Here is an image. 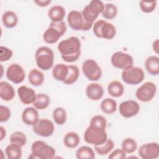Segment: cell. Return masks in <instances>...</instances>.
<instances>
[{"label": "cell", "instance_id": "cell-36", "mask_svg": "<svg viewBox=\"0 0 159 159\" xmlns=\"http://www.w3.org/2000/svg\"><path fill=\"white\" fill-rule=\"evenodd\" d=\"M137 143L132 138L127 137L123 140L121 143V148L126 153H132L137 149Z\"/></svg>", "mask_w": 159, "mask_h": 159}, {"label": "cell", "instance_id": "cell-8", "mask_svg": "<svg viewBox=\"0 0 159 159\" xmlns=\"http://www.w3.org/2000/svg\"><path fill=\"white\" fill-rule=\"evenodd\" d=\"M67 22L70 28L74 30L88 31L93 27V25L86 22L81 12L77 10H72L68 14Z\"/></svg>", "mask_w": 159, "mask_h": 159}, {"label": "cell", "instance_id": "cell-29", "mask_svg": "<svg viewBox=\"0 0 159 159\" xmlns=\"http://www.w3.org/2000/svg\"><path fill=\"white\" fill-rule=\"evenodd\" d=\"M50 103V98L48 94L45 93H39L37 94L36 99L32 104L37 110H43L48 107Z\"/></svg>", "mask_w": 159, "mask_h": 159}, {"label": "cell", "instance_id": "cell-22", "mask_svg": "<svg viewBox=\"0 0 159 159\" xmlns=\"http://www.w3.org/2000/svg\"><path fill=\"white\" fill-rule=\"evenodd\" d=\"M147 71L151 75L157 76L159 74V58L156 55L148 57L145 61Z\"/></svg>", "mask_w": 159, "mask_h": 159}, {"label": "cell", "instance_id": "cell-24", "mask_svg": "<svg viewBox=\"0 0 159 159\" xmlns=\"http://www.w3.org/2000/svg\"><path fill=\"white\" fill-rule=\"evenodd\" d=\"M2 24L8 29H12L16 27L18 23V16L12 11H7L3 13L1 17Z\"/></svg>", "mask_w": 159, "mask_h": 159}, {"label": "cell", "instance_id": "cell-35", "mask_svg": "<svg viewBox=\"0 0 159 159\" xmlns=\"http://www.w3.org/2000/svg\"><path fill=\"white\" fill-rule=\"evenodd\" d=\"M118 9L117 6L113 3H106L104 4L103 11L102 12V17L106 19H112L117 16Z\"/></svg>", "mask_w": 159, "mask_h": 159}, {"label": "cell", "instance_id": "cell-16", "mask_svg": "<svg viewBox=\"0 0 159 159\" xmlns=\"http://www.w3.org/2000/svg\"><path fill=\"white\" fill-rule=\"evenodd\" d=\"M142 159H157L159 157V145L157 142H149L142 145L138 150Z\"/></svg>", "mask_w": 159, "mask_h": 159}, {"label": "cell", "instance_id": "cell-40", "mask_svg": "<svg viewBox=\"0 0 159 159\" xmlns=\"http://www.w3.org/2000/svg\"><path fill=\"white\" fill-rule=\"evenodd\" d=\"M11 116V112L9 107L4 106H0V122L7 121Z\"/></svg>", "mask_w": 159, "mask_h": 159}, {"label": "cell", "instance_id": "cell-3", "mask_svg": "<svg viewBox=\"0 0 159 159\" xmlns=\"http://www.w3.org/2000/svg\"><path fill=\"white\" fill-rule=\"evenodd\" d=\"M54 53L48 47H40L36 50L35 58L36 65L42 70L47 71L53 66Z\"/></svg>", "mask_w": 159, "mask_h": 159}, {"label": "cell", "instance_id": "cell-7", "mask_svg": "<svg viewBox=\"0 0 159 159\" xmlns=\"http://www.w3.org/2000/svg\"><path fill=\"white\" fill-rule=\"evenodd\" d=\"M104 4L99 0H93L86 5L83 9L81 14L84 20L88 23L94 24V20L98 18L99 14H101Z\"/></svg>", "mask_w": 159, "mask_h": 159}, {"label": "cell", "instance_id": "cell-42", "mask_svg": "<svg viewBox=\"0 0 159 159\" xmlns=\"http://www.w3.org/2000/svg\"><path fill=\"white\" fill-rule=\"evenodd\" d=\"M34 3H35L38 6L40 7H46L51 3V0H35Z\"/></svg>", "mask_w": 159, "mask_h": 159}, {"label": "cell", "instance_id": "cell-20", "mask_svg": "<svg viewBox=\"0 0 159 159\" xmlns=\"http://www.w3.org/2000/svg\"><path fill=\"white\" fill-rule=\"evenodd\" d=\"M15 96V90L13 86L7 81L0 82V98L4 101H11Z\"/></svg>", "mask_w": 159, "mask_h": 159}, {"label": "cell", "instance_id": "cell-37", "mask_svg": "<svg viewBox=\"0 0 159 159\" xmlns=\"http://www.w3.org/2000/svg\"><path fill=\"white\" fill-rule=\"evenodd\" d=\"M10 142L20 145V147H24L27 142V138L26 135L21 131H16L11 134L10 136Z\"/></svg>", "mask_w": 159, "mask_h": 159}, {"label": "cell", "instance_id": "cell-38", "mask_svg": "<svg viewBox=\"0 0 159 159\" xmlns=\"http://www.w3.org/2000/svg\"><path fill=\"white\" fill-rule=\"evenodd\" d=\"M157 4V1H140L139 2V7L140 10L145 13H151L155 11Z\"/></svg>", "mask_w": 159, "mask_h": 159}, {"label": "cell", "instance_id": "cell-18", "mask_svg": "<svg viewBox=\"0 0 159 159\" xmlns=\"http://www.w3.org/2000/svg\"><path fill=\"white\" fill-rule=\"evenodd\" d=\"M86 96L91 101H98L104 95V89L102 86L98 83H91L89 84L85 90Z\"/></svg>", "mask_w": 159, "mask_h": 159}, {"label": "cell", "instance_id": "cell-12", "mask_svg": "<svg viewBox=\"0 0 159 159\" xmlns=\"http://www.w3.org/2000/svg\"><path fill=\"white\" fill-rule=\"evenodd\" d=\"M111 62L114 68L124 70L133 66L134 58L129 53L119 51L112 55Z\"/></svg>", "mask_w": 159, "mask_h": 159}, {"label": "cell", "instance_id": "cell-21", "mask_svg": "<svg viewBox=\"0 0 159 159\" xmlns=\"http://www.w3.org/2000/svg\"><path fill=\"white\" fill-rule=\"evenodd\" d=\"M52 74L55 80L63 82L68 74V65L64 63L56 64L53 66Z\"/></svg>", "mask_w": 159, "mask_h": 159}, {"label": "cell", "instance_id": "cell-1", "mask_svg": "<svg viewBox=\"0 0 159 159\" xmlns=\"http://www.w3.org/2000/svg\"><path fill=\"white\" fill-rule=\"evenodd\" d=\"M106 127L107 120L104 116H94L84 133V140L87 143L94 145V146L104 143L108 139L106 131Z\"/></svg>", "mask_w": 159, "mask_h": 159}, {"label": "cell", "instance_id": "cell-30", "mask_svg": "<svg viewBox=\"0 0 159 159\" xmlns=\"http://www.w3.org/2000/svg\"><path fill=\"white\" fill-rule=\"evenodd\" d=\"M101 111L107 114H112L117 110V102L112 98H107L103 99L100 104Z\"/></svg>", "mask_w": 159, "mask_h": 159}, {"label": "cell", "instance_id": "cell-14", "mask_svg": "<svg viewBox=\"0 0 159 159\" xmlns=\"http://www.w3.org/2000/svg\"><path fill=\"white\" fill-rule=\"evenodd\" d=\"M32 127L33 131L37 135L43 137L51 136L55 130L53 122L48 119H39L37 122Z\"/></svg>", "mask_w": 159, "mask_h": 159}, {"label": "cell", "instance_id": "cell-27", "mask_svg": "<svg viewBox=\"0 0 159 159\" xmlns=\"http://www.w3.org/2000/svg\"><path fill=\"white\" fill-rule=\"evenodd\" d=\"M80 142L79 135L73 131L66 133L63 137V144L68 148H76Z\"/></svg>", "mask_w": 159, "mask_h": 159}, {"label": "cell", "instance_id": "cell-2", "mask_svg": "<svg viewBox=\"0 0 159 159\" xmlns=\"http://www.w3.org/2000/svg\"><path fill=\"white\" fill-rule=\"evenodd\" d=\"M81 47L80 40L75 36L61 40L57 46L61 58L67 63H73L78 60L81 55Z\"/></svg>", "mask_w": 159, "mask_h": 159}, {"label": "cell", "instance_id": "cell-9", "mask_svg": "<svg viewBox=\"0 0 159 159\" xmlns=\"http://www.w3.org/2000/svg\"><path fill=\"white\" fill-rule=\"evenodd\" d=\"M121 78L123 81L127 84L137 85L144 80L145 73L141 68L132 66L122 71Z\"/></svg>", "mask_w": 159, "mask_h": 159}, {"label": "cell", "instance_id": "cell-11", "mask_svg": "<svg viewBox=\"0 0 159 159\" xmlns=\"http://www.w3.org/2000/svg\"><path fill=\"white\" fill-rule=\"evenodd\" d=\"M157 91L156 84L152 81H147L139 86L135 91L137 99L142 102L151 101Z\"/></svg>", "mask_w": 159, "mask_h": 159}, {"label": "cell", "instance_id": "cell-15", "mask_svg": "<svg viewBox=\"0 0 159 159\" xmlns=\"http://www.w3.org/2000/svg\"><path fill=\"white\" fill-rule=\"evenodd\" d=\"M119 111L120 114L125 118H130L135 116L140 111V105L134 100H127L119 104Z\"/></svg>", "mask_w": 159, "mask_h": 159}, {"label": "cell", "instance_id": "cell-43", "mask_svg": "<svg viewBox=\"0 0 159 159\" xmlns=\"http://www.w3.org/2000/svg\"><path fill=\"white\" fill-rule=\"evenodd\" d=\"M159 42L158 39H156L155 41H153L152 43V48L153 52H155L156 54H158V49H159Z\"/></svg>", "mask_w": 159, "mask_h": 159}, {"label": "cell", "instance_id": "cell-13", "mask_svg": "<svg viewBox=\"0 0 159 159\" xmlns=\"http://www.w3.org/2000/svg\"><path fill=\"white\" fill-rule=\"evenodd\" d=\"M8 80L14 84H19L24 81L25 72L22 66L19 63H11L7 68L6 73Z\"/></svg>", "mask_w": 159, "mask_h": 159}, {"label": "cell", "instance_id": "cell-19", "mask_svg": "<svg viewBox=\"0 0 159 159\" xmlns=\"http://www.w3.org/2000/svg\"><path fill=\"white\" fill-rule=\"evenodd\" d=\"M22 120L27 125H34L39 120V114L37 109L34 107L25 108L22 113Z\"/></svg>", "mask_w": 159, "mask_h": 159}, {"label": "cell", "instance_id": "cell-33", "mask_svg": "<svg viewBox=\"0 0 159 159\" xmlns=\"http://www.w3.org/2000/svg\"><path fill=\"white\" fill-rule=\"evenodd\" d=\"M52 117L55 123L59 125H62L66 122L67 119L66 111L63 107H56L53 111Z\"/></svg>", "mask_w": 159, "mask_h": 159}, {"label": "cell", "instance_id": "cell-25", "mask_svg": "<svg viewBox=\"0 0 159 159\" xmlns=\"http://www.w3.org/2000/svg\"><path fill=\"white\" fill-rule=\"evenodd\" d=\"M107 89L108 94L114 98H119L122 96L125 90L123 84L117 80L111 81L108 84Z\"/></svg>", "mask_w": 159, "mask_h": 159}, {"label": "cell", "instance_id": "cell-10", "mask_svg": "<svg viewBox=\"0 0 159 159\" xmlns=\"http://www.w3.org/2000/svg\"><path fill=\"white\" fill-rule=\"evenodd\" d=\"M81 70L84 75L91 81H96L102 76V70L98 63L93 59H86L82 63Z\"/></svg>", "mask_w": 159, "mask_h": 159}, {"label": "cell", "instance_id": "cell-32", "mask_svg": "<svg viewBox=\"0 0 159 159\" xmlns=\"http://www.w3.org/2000/svg\"><path fill=\"white\" fill-rule=\"evenodd\" d=\"M80 76V70L76 65H68V74L66 79L63 82L64 84L70 85L75 83Z\"/></svg>", "mask_w": 159, "mask_h": 159}, {"label": "cell", "instance_id": "cell-4", "mask_svg": "<svg viewBox=\"0 0 159 159\" xmlns=\"http://www.w3.org/2000/svg\"><path fill=\"white\" fill-rule=\"evenodd\" d=\"M66 31V25L63 20L60 22H51L48 27L43 32V39L47 43H55L58 41Z\"/></svg>", "mask_w": 159, "mask_h": 159}, {"label": "cell", "instance_id": "cell-17", "mask_svg": "<svg viewBox=\"0 0 159 159\" xmlns=\"http://www.w3.org/2000/svg\"><path fill=\"white\" fill-rule=\"evenodd\" d=\"M17 92L20 101L25 105L33 104L36 99L35 91L27 86H20L18 88Z\"/></svg>", "mask_w": 159, "mask_h": 159}, {"label": "cell", "instance_id": "cell-23", "mask_svg": "<svg viewBox=\"0 0 159 159\" xmlns=\"http://www.w3.org/2000/svg\"><path fill=\"white\" fill-rule=\"evenodd\" d=\"M66 11L65 8L60 5L52 6L48 11V16L52 22L62 21L65 17Z\"/></svg>", "mask_w": 159, "mask_h": 159}, {"label": "cell", "instance_id": "cell-6", "mask_svg": "<svg viewBox=\"0 0 159 159\" xmlns=\"http://www.w3.org/2000/svg\"><path fill=\"white\" fill-rule=\"evenodd\" d=\"M93 32L98 38L111 40L116 35V28L111 22L99 19L93 24Z\"/></svg>", "mask_w": 159, "mask_h": 159}, {"label": "cell", "instance_id": "cell-5", "mask_svg": "<svg viewBox=\"0 0 159 159\" xmlns=\"http://www.w3.org/2000/svg\"><path fill=\"white\" fill-rule=\"evenodd\" d=\"M56 151L53 147L42 140H35L31 145V155L29 158L52 159L55 157Z\"/></svg>", "mask_w": 159, "mask_h": 159}, {"label": "cell", "instance_id": "cell-41", "mask_svg": "<svg viewBox=\"0 0 159 159\" xmlns=\"http://www.w3.org/2000/svg\"><path fill=\"white\" fill-rule=\"evenodd\" d=\"M127 153L122 148H117L112 151L109 155L110 159H124L126 158Z\"/></svg>", "mask_w": 159, "mask_h": 159}, {"label": "cell", "instance_id": "cell-26", "mask_svg": "<svg viewBox=\"0 0 159 159\" xmlns=\"http://www.w3.org/2000/svg\"><path fill=\"white\" fill-rule=\"evenodd\" d=\"M28 80L29 82L34 86H41L44 82V74L40 70L33 68L29 73Z\"/></svg>", "mask_w": 159, "mask_h": 159}, {"label": "cell", "instance_id": "cell-39", "mask_svg": "<svg viewBox=\"0 0 159 159\" xmlns=\"http://www.w3.org/2000/svg\"><path fill=\"white\" fill-rule=\"evenodd\" d=\"M13 55V52L11 48L7 47L1 46L0 48V61L4 62L10 60Z\"/></svg>", "mask_w": 159, "mask_h": 159}, {"label": "cell", "instance_id": "cell-34", "mask_svg": "<svg viewBox=\"0 0 159 159\" xmlns=\"http://www.w3.org/2000/svg\"><path fill=\"white\" fill-rule=\"evenodd\" d=\"M76 157L78 159H93L95 158V153L91 147L81 146L77 149Z\"/></svg>", "mask_w": 159, "mask_h": 159}, {"label": "cell", "instance_id": "cell-31", "mask_svg": "<svg viewBox=\"0 0 159 159\" xmlns=\"http://www.w3.org/2000/svg\"><path fill=\"white\" fill-rule=\"evenodd\" d=\"M115 143L111 139H107V140L99 145H94V148L96 152L99 155H106L109 153L114 148Z\"/></svg>", "mask_w": 159, "mask_h": 159}, {"label": "cell", "instance_id": "cell-28", "mask_svg": "<svg viewBox=\"0 0 159 159\" xmlns=\"http://www.w3.org/2000/svg\"><path fill=\"white\" fill-rule=\"evenodd\" d=\"M22 147L11 143L8 145L5 149V153L8 159H19L22 157Z\"/></svg>", "mask_w": 159, "mask_h": 159}, {"label": "cell", "instance_id": "cell-44", "mask_svg": "<svg viewBox=\"0 0 159 159\" xmlns=\"http://www.w3.org/2000/svg\"><path fill=\"white\" fill-rule=\"evenodd\" d=\"M6 129L2 127V126H0V140H2L4 139V138L6 137Z\"/></svg>", "mask_w": 159, "mask_h": 159}]
</instances>
